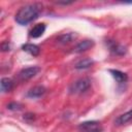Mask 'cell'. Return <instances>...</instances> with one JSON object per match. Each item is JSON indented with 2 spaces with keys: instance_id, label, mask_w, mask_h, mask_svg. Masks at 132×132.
I'll use <instances>...</instances> for the list:
<instances>
[{
  "instance_id": "cell-1",
  "label": "cell",
  "mask_w": 132,
  "mask_h": 132,
  "mask_svg": "<svg viewBox=\"0 0 132 132\" xmlns=\"http://www.w3.org/2000/svg\"><path fill=\"white\" fill-rule=\"evenodd\" d=\"M40 5L34 3V4H28L23 6L15 14V21L20 25H27L38 18L40 12Z\"/></svg>"
},
{
  "instance_id": "cell-2",
  "label": "cell",
  "mask_w": 132,
  "mask_h": 132,
  "mask_svg": "<svg viewBox=\"0 0 132 132\" xmlns=\"http://www.w3.org/2000/svg\"><path fill=\"white\" fill-rule=\"evenodd\" d=\"M90 87H91V80L87 77H84V78H79L75 80L70 86L69 91L71 94H80V93L86 92Z\"/></svg>"
},
{
  "instance_id": "cell-3",
  "label": "cell",
  "mask_w": 132,
  "mask_h": 132,
  "mask_svg": "<svg viewBox=\"0 0 132 132\" xmlns=\"http://www.w3.org/2000/svg\"><path fill=\"white\" fill-rule=\"evenodd\" d=\"M39 71H40V68L38 66H30V67L24 68L19 72V78L20 80H28L33 76H35Z\"/></svg>"
},
{
  "instance_id": "cell-4",
  "label": "cell",
  "mask_w": 132,
  "mask_h": 132,
  "mask_svg": "<svg viewBox=\"0 0 132 132\" xmlns=\"http://www.w3.org/2000/svg\"><path fill=\"white\" fill-rule=\"evenodd\" d=\"M78 128L80 130H82L84 132H101V128L99 126V123L95 122V121L81 123L78 126Z\"/></svg>"
},
{
  "instance_id": "cell-5",
  "label": "cell",
  "mask_w": 132,
  "mask_h": 132,
  "mask_svg": "<svg viewBox=\"0 0 132 132\" xmlns=\"http://www.w3.org/2000/svg\"><path fill=\"white\" fill-rule=\"evenodd\" d=\"M93 45H94V41H93V40L85 39V40L78 42V43L74 46L73 52H74V53H82V52H86V51H88L89 48H91Z\"/></svg>"
},
{
  "instance_id": "cell-6",
  "label": "cell",
  "mask_w": 132,
  "mask_h": 132,
  "mask_svg": "<svg viewBox=\"0 0 132 132\" xmlns=\"http://www.w3.org/2000/svg\"><path fill=\"white\" fill-rule=\"evenodd\" d=\"M45 93V88L42 86H36L32 89H30L27 93V96L29 98H39Z\"/></svg>"
},
{
  "instance_id": "cell-7",
  "label": "cell",
  "mask_w": 132,
  "mask_h": 132,
  "mask_svg": "<svg viewBox=\"0 0 132 132\" xmlns=\"http://www.w3.org/2000/svg\"><path fill=\"white\" fill-rule=\"evenodd\" d=\"M22 48H23V51H25L26 53H28V54H30L31 56H34V57L38 56L39 53H40L39 46H37L36 44H33V43H25V44L22 45Z\"/></svg>"
},
{
  "instance_id": "cell-8",
  "label": "cell",
  "mask_w": 132,
  "mask_h": 132,
  "mask_svg": "<svg viewBox=\"0 0 132 132\" xmlns=\"http://www.w3.org/2000/svg\"><path fill=\"white\" fill-rule=\"evenodd\" d=\"M131 120H132V109L129 110V111H127V112H125V113H123V114H121V116H119V117L116 119L114 124L118 125V126H121V125L127 124V123L130 122Z\"/></svg>"
},
{
  "instance_id": "cell-9",
  "label": "cell",
  "mask_w": 132,
  "mask_h": 132,
  "mask_svg": "<svg viewBox=\"0 0 132 132\" xmlns=\"http://www.w3.org/2000/svg\"><path fill=\"white\" fill-rule=\"evenodd\" d=\"M44 31H45V25L44 24H37L31 29L30 36L32 38H38L44 33Z\"/></svg>"
},
{
  "instance_id": "cell-10",
  "label": "cell",
  "mask_w": 132,
  "mask_h": 132,
  "mask_svg": "<svg viewBox=\"0 0 132 132\" xmlns=\"http://www.w3.org/2000/svg\"><path fill=\"white\" fill-rule=\"evenodd\" d=\"M109 48L114 55H118V56H123L127 52V50L124 45H122L120 43H117V42H110L109 43Z\"/></svg>"
},
{
  "instance_id": "cell-11",
  "label": "cell",
  "mask_w": 132,
  "mask_h": 132,
  "mask_svg": "<svg viewBox=\"0 0 132 132\" xmlns=\"http://www.w3.org/2000/svg\"><path fill=\"white\" fill-rule=\"evenodd\" d=\"M0 86H1V92L2 93H6V92H9V91L12 90V88H13V81L9 77H2L1 78Z\"/></svg>"
},
{
  "instance_id": "cell-12",
  "label": "cell",
  "mask_w": 132,
  "mask_h": 132,
  "mask_svg": "<svg viewBox=\"0 0 132 132\" xmlns=\"http://www.w3.org/2000/svg\"><path fill=\"white\" fill-rule=\"evenodd\" d=\"M109 72H110V73H111V75L114 77V79H116L118 82H120V84H122V82H126V81H127V79H128L127 74H126V73H124V72H122V71H120V70L110 69V70H109Z\"/></svg>"
},
{
  "instance_id": "cell-13",
  "label": "cell",
  "mask_w": 132,
  "mask_h": 132,
  "mask_svg": "<svg viewBox=\"0 0 132 132\" xmlns=\"http://www.w3.org/2000/svg\"><path fill=\"white\" fill-rule=\"evenodd\" d=\"M93 64H94V61H93L92 59H90V58H85V59L79 60V61L75 64L74 67H75V69H78V70H80V69H87V68L91 67Z\"/></svg>"
},
{
  "instance_id": "cell-14",
  "label": "cell",
  "mask_w": 132,
  "mask_h": 132,
  "mask_svg": "<svg viewBox=\"0 0 132 132\" xmlns=\"http://www.w3.org/2000/svg\"><path fill=\"white\" fill-rule=\"evenodd\" d=\"M76 34L75 33H66V34H63L61 36L58 37V42L62 43V44H66V43H69L71 41H73V39L76 38Z\"/></svg>"
},
{
  "instance_id": "cell-15",
  "label": "cell",
  "mask_w": 132,
  "mask_h": 132,
  "mask_svg": "<svg viewBox=\"0 0 132 132\" xmlns=\"http://www.w3.org/2000/svg\"><path fill=\"white\" fill-rule=\"evenodd\" d=\"M7 108L10 109V110H20L22 108V105L16 103V102H12V103L7 104Z\"/></svg>"
},
{
  "instance_id": "cell-16",
  "label": "cell",
  "mask_w": 132,
  "mask_h": 132,
  "mask_svg": "<svg viewBox=\"0 0 132 132\" xmlns=\"http://www.w3.org/2000/svg\"><path fill=\"white\" fill-rule=\"evenodd\" d=\"M9 48H10V45H9L8 41H4V42H2V44H1V50H2L3 52H7V51H9Z\"/></svg>"
}]
</instances>
